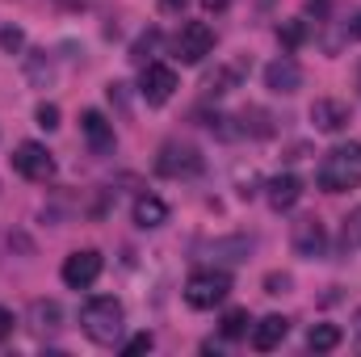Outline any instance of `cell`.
Listing matches in <instances>:
<instances>
[{"label":"cell","mask_w":361,"mask_h":357,"mask_svg":"<svg viewBox=\"0 0 361 357\" xmlns=\"http://www.w3.org/2000/svg\"><path fill=\"white\" fill-rule=\"evenodd\" d=\"M122 324H126V311L109 294H97V298H89L80 307V328H85V337L97 341V345H114L122 337Z\"/></svg>","instance_id":"6da1fadb"},{"label":"cell","mask_w":361,"mask_h":357,"mask_svg":"<svg viewBox=\"0 0 361 357\" xmlns=\"http://www.w3.org/2000/svg\"><path fill=\"white\" fill-rule=\"evenodd\" d=\"M319 189L328 193H345V189H357L361 185V143H345V147H332L319 164Z\"/></svg>","instance_id":"7a4b0ae2"},{"label":"cell","mask_w":361,"mask_h":357,"mask_svg":"<svg viewBox=\"0 0 361 357\" xmlns=\"http://www.w3.org/2000/svg\"><path fill=\"white\" fill-rule=\"evenodd\" d=\"M227 294H231V277H227L223 269H197V273H189V282H185V303L197 307V311L219 307Z\"/></svg>","instance_id":"3957f363"},{"label":"cell","mask_w":361,"mask_h":357,"mask_svg":"<svg viewBox=\"0 0 361 357\" xmlns=\"http://www.w3.org/2000/svg\"><path fill=\"white\" fill-rule=\"evenodd\" d=\"M156 173L160 177H173V181H180V177H197L202 173V156H197V147H189V143H164L160 147V156H156Z\"/></svg>","instance_id":"277c9868"},{"label":"cell","mask_w":361,"mask_h":357,"mask_svg":"<svg viewBox=\"0 0 361 357\" xmlns=\"http://www.w3.org/2000/svg\"><path fill=\"white\" fill-rule=\"evenodd\" d=\"M173 51H177L180 63H202L210 51H214V30L206 25V21H185L177 34V42H173Z\"/></svg>","instance_id":"5b68a950"},{"label":"cell","mask_w":361,"mask_h":357,"mask_svg":"<svg viewBox=\"0 0 361 357\" xmlns=\"http://www.w3.org/2000/svg\"><path fill=\"white\" fill-rule=\"evenodd\" d=\"M13 169L25 181H51L55 177V156L47 152V143L25 139V143H17V152H13Z\"/></svg>","instance_id":"8992f818"},{"label":"cell","mask_w":361,"mask_h":357,"mask_svg":"<svg viewBox=\"0 0 361 357\" xmlns=\"http://www.w3.org/2000/svg\"><path fill=\"white\" fill-rule=\"evenodd\" d=\"M101 269H105L101 253H97V248H80V253H72V257L63 261L59 277H63V286H72V290H89L92 282L101 277Z\"/></svg>","instance_id":"52a82bcc"},{"label":"cell","mask_w":361,"mask_h":357,"mask_svg":"<svg viewBox=\"0 0 361 357\" xmlns=\"http://www.w3.org/2000/svg\"><path fill=\"white\" fill-rule=\"evenodd\" d=\"M173 92H177V72L169 63H143V72H139V97L147 105H164Z\"/></svg>","instance_id":"ba28073f"},{"label":"cell","mask_w":361,"mask_h":357,"mask_svg":"<svg viewBox=\"0 0 361 357\" xmlns=\"http://www.w3.org/2000/svg\"><path fill=\"white\" fill-rule=\"evenodd\" d=\"M290 240H294V253L307 257V261H319L328 253V231H324L319 219H298L294 231H290Z\"/></svg>","instance_id":"9c48e42d"},{"label":"cell","mask_w":361,"mask_h":357,"mask_svg":"<svg viewBox=\"0 0 361 357\" xmlns=\"http://www.w3.org/2000/svg\"><path fill=\"white\" fill-rule=\"evenodd\" d=\"M311 122H315V131H324V135H341V131L349 126V105L336 101V97H319V101L311 105Z\"/></svg>","instance_id":"30bf717a"},{"label":"cell","mask_w":361,"mask_h":357,"mask_svg":"<svg viewBox=\"0 0 361 357\" xmlns=\"http://www.w3.org/2000/svg\"><path fill=\"white\" fill-rule=\"evenodd\" d=\"M80 131H85V139H89V147L97 156H109L114 152V122L101 109H85L80 114Z\"/></svg>","instance_id":"8fae6325"},{"label":"cell","mask_w":361,"mask_h":357,"mask_svg":"<svg viewBox=\"0 0 361 357\" xmlns=\"http://www.w3.org/2000/svg\"><path fill=\"white\" fill-rule=\"evenodd\" d=\"M265 89H273V92H298L302 89V68L290 59V55H281V59H273L269 68H265Z\"/></svg>","instance_id":"7c38bea8"},{"label":"cell","mask_w":361,"mask_h":357,"mask_svg":"<svg viewBox=\"0 0 361 357\" xmlns=\"http://www.w3.org/2000/svg\"><path fill=\"white\" fill-rule=\"evenodd\" d=\"M286 332H290V320L286 315H265L261 324H252V349H261V353H269V349H277L281 341H286Z\"/></svg>","instance_id":"4fadbf2b"},{"label":"cell","mask_w":361,"mask_h":357,"mask_svg":"<svg viewBox=\"0 0 361 357\" xmlns=\"http://www.w3.org/2000/svg\"><path fill=\"white\" fill-rule=\"evenodd\" d=\"M265 189H269L265 198H269L273 210H290V206H294V202L302 198V181L294 177V173H277V177H273L269 185H265Z\"/></svg>","instance_id":"5bb4252c"},{"label":"cell","mask_w":361,"mask_h":357,"mask_svg":"<svg viewBox=\"0 0 361 357\" xmlns=\"http://www.w3.org/2000/svg\"><path fill=\"white\" fill-rule=\"evenodd\" d=\"M135 223L143 227V231H152V227H160V223H169V206L156 198V193H143L139 202H135Z\"/></svg>","instance_id":"9a60e30c"},{"label":"cell","mask_w":361,"mask_h":357,"mask_svg":"<svg viewBox=\"0 0 361 357\" xmlns=\"http://www.w3.org/2000/svg\"><path fill=\"white\" fill-rule=\"evenodd\" d=\"M341 341H345V337H341L336 324H315V328L307 332V349H315V353H332Z\"/></svg>","instance_id":"2e32d148"},{"label":"cell","mask_w":361,"mask_h":357,"mask_svg":"<svg viewBox=\"0 0 361 357\" xmlns=\"http://www.w3.org/2000/svg\"><path fill=\"white\" fill-rule=\"evenodd\" d=\"M30 320H34V332H55V328H59V303L38 298V303L30 307Z\"/></svg>","instance_id":"e0dca14e"},{"label":"cell","mask_w":361,"mask_h":357,"mask_svg":"<svg viewBox=\"0 0 361 357\" xmlns=\"http://www.w3.org/2000/svg\"><path fill=\"white\" fill-rule=\"evenodd\" d=\"M248 332H252V320H248L244 307H235V311L223 315V337H227V341H240V337H248Z\"/></svg>","instance_id":"ac0fdd59"},{"label":"cell","mask_w":361,"mask_h":357,"mask_svg":"<svg viewBox=\"0 0 361 357\" xmlns=\"http://www.w3.org/2000/svg\"><path fill=\"white\" fill-rule=\"evenodd\" d=\"M240 76H244L240 68H219L214 76H206V92H210V97H223V92H231L240 85Z\"/></svg>","instance_id":"d6986e66"},{"label":"cell","mask_w":361,"mask_h":357,"mask_svg":"<svg viewBox=\"0 0 361 357\" xmlns=\"http://www.w3.org/2000/svg\"><path fill=\"white\" fill-rule=\"evenodd\" d=\"M341 248L345 253H361V206L345 219V227H341Z\"/></svg>","instance_id":"ffe728a7"},{"label":"cell","mask_w":361,"mask_h":357,"mask_svg":"<svg viewBox=\"0 0 361 357\" xmlns=\"http://www.w3.org/2000/svg\"><path fill=\"white\" fill-rule=\"evenodd\" d=\"M25 76H30L34 85H42V89H47V85H51V76H55V72H51V59H47L42 51H34V55L25 59Z\"/></svg>","instance_id":"44dd1931"},{"label":"cell","mask_w":361,"mask_h":357,"mask_svg":"<svg viewBox=\"0 0 361 357\" xmlns=\"http://www.w3.org/2000/svg\"><path fill=\"white\" fill-rule=\"evenodd\" d=\"M21 47H25V34H21L17 25H4V30H0V51H4V55H17Z\"/></svg>","instance_id":"7402d4cb"},{"label":"cell","mask_w":361,"mask_h":357,"mask_svg":"<svg viewBox=\"0 0 361 357\" xmlns=\"http://www.w3.org/2000/svg\"><path fill=\"white\" fill-rule=\"evenodd\" d=\"M277 38H281L286 47H298V42L307 38V30H302V21H286V25L277 30Z\"/></svg>","instance_id":"603a6c76"},{"label":"cell","mask_w":361,"mask_h":357,"mask_svg":"<svg viewBox=\"0 0 361 357\" xmlns=\"http://www.w3.org/2000/svg\"><path fill=\"white\" fill-rule=\"evenodd\" d=\"M38 126H42V131H55V126H59V105L42 101V105H38Z\"/></svg>","instance_id":"cb8c5ba5"},{"label":"cell","mask_w":361,"mask_h":357,"mask_svg":"<svg viewBox=\"0 0 361 357\" xmlns=\"http://www.w3.org/2000/svg\"><path fill=\"white\" fill-rule=\"evenodd\" d=\"M156 341H152V332H139V337H130L126 341V353H143V349H152Z\"/></svg>","instance_id":"d4e9b609"},{"label":"cell","mask_w":361,"mask_h":357,"mask_svg":"<svg viewBox=\"0 0 361 357\" xmlns=\"http://www.w3.org/2000/svg\"><path fill=\"white\" fill-rule=\"evenodd\" d=\"M152 47H156V34H143V38H139V47H135V59H139V63H147V51H152Z\"/></svg>","instance_id":"484cf974"},{"label":"cell","mask_w":361,"mask_h":357,"mask_svg":"<svg viewBox=\"0 0 361 357\" xmlns=\"http://www.w3.org/2000/svg\"><path fill=\"white\" fill-rule=\"evenodd\" d=\"M286 286H290V277H286V273H273V277H265V290H269V294H281Z\"/></svg>","instance_id":"4316f807"},{"label":"cell","mask_w":361,"mask_h":357,"mask_svg":"<svg viewBox=\"0 0 361 357\" xmlns=\"http://www.w3.org/2000/svg\"><path fill=\"white\" fill-rule=\"evenodd\" d=\"M13 324H17V320H13V311H8V307H0V341H4V337H13Z\"/></svg>","instance_id":"83f0119b"},{"label":"cell","mask_w":361,"mask_h":357,"mask_svg":"<svg viewBox=\"0 0 361 357\" xmlns=\"http://www.w3.org/2000/svg\"><path fill=\"white\" fill-rule=\"evenodd\" d=\"M160 8H164V13H180V8H185V0H160Z\"/></svg>","instance_id":"f1b7e54d"},{"label":"cell","mask_w":361,"mask_h":357,"mask_svg":"<svg viewBox=\"0 0 361 357\" xmlns=\"http://www.w3.org/2000/svg\"><path fill=\"white\" fill-rule=\"evenodd\" d=\"M206 8H227V0H202Z\"/></svg>","instance_id":"f546056e"},{"label":"cell","mask_w":361,"mask_h":357,"mask_svg":"<svg viewBox=\"0 0 361 357\" xmlns=\"http://www.w3.org/2000/svg\"><path fill=\"white\" fill-rule=\"evenodd\" d=\"M353 332H357V341H361V311H357V320H353Z\"/></svg>","instance_id":"4dcf8cb0"},{"label":"cell","mask_w":361,"mask_h":357,"mask_svg":"<svg viewBox=\"0 0 361 357\" xmlns=\"http://www.w3.org/2000/svg\"><path fill=\"white\" fill-rule=\"evenodd\" d=\"M353 34H357V38H361V17H357V21H353Z\"/></svg>","instance_id":"1f68e13d"}]
</instances>
